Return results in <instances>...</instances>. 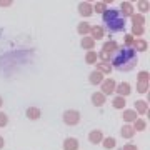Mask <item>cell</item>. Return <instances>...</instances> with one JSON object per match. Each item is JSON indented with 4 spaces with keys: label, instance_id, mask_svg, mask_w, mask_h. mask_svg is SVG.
I'll return each instance as SVG.
<instances>
[{
    "label": "cell",
    "instance_id": "cell-20",
    "mask_svg": "<svg viewBox=\"0 0 150 150\" xmlns=\"http://www.w3.org/2000/svg\"><path fill=\"white\" fill-rule=\"evenodd\" d=\"M145 127H147L145 120H142V118H135V120H134V130L142 132V130H145Z\"/></svg>",
    "mask_w": 150,
    "mask_h": 150
},
{
    "label": "cell",
    "instance_id": "cell-15",
    "mask_svg": "<svg viewBox=\"0 0 150 150\" xmlns=\"http://www.w3.org/2000/svg\"><path fill=\"white\" fill-rule=\"evenodd\" d=\"M123 120L125 122H134L135 118H137V112L135 110H123Z\"/></svg>",
    "mask_w": 150,
    "mask_h": 150
},
{
    "label": "cell",
    "instance_id": "cell-24",
    "mask_svg": "<svg viewBox=\"0 0 150 150\" xmlns=\"http://www.w3.org/2000/svg\"><path fill=\"white\" fill-rule=\"evenodd\" d=\"M77 30H79V33H82V35H85L87 32H90V25L83 22V23H80V25H79V28H77Z\"/></svg>",
    "mask_w": 150,
    "mask_h": 150
},
{
    "label": "cell",
    "instance_id": "cell-10",
    "mask_svg": "<svg viewBox=\"0 0 150 150\" xmlns=\"http://www.w3.org/2000/svg\"><path fill=\"white\" fill-rule=\"evenodd\" d=\"M79 12H80V15H83V17H90L92 13H93V8L90 7V4H80L79 5Z\"/></svg>",
    "mask_w": 150,
    "mask_h": 150
},
{
    "label": "cell",
    "instance_id": "cell-1",
    "mask_svg": "<svg viewBox=\"0 0 150 150\" xmlns=\"http://www.w3.org/2000/svg\"><path fill=\"white\" fill-rule=\"evenodd\" d=\"M113 67L120 72H130L137 64V54H135V48L132 47H123L120 50L115 52L112 59Z\"/></svg>",
    "mask_w": 150,
    "mask_h": 150
},
{
    "label": "cell",
    "instance_id": "cell-36",
    "mask_svg": "<svg viewBox=\"0 0 150 150\" xmlns=\"http://www.w3.org/2000/svg\"><path fill=\"white\" fill-rule=\"evenodd\" d=\"M0 149H4V137H0Z\"/></svg>",
    "mask_w": 150,
    "mask_h": 150
},
{
    "label": "cell",
    "instance_id": "cell-34",
    "mask_svg": "<svg viewBox=\"0 0 150 150\" xmlns=\"http://www.w3.org/2000/svg\"><path fill=\"white\" fill-rule=\"evenodd\" d=\"M122 150H137V145L134 144H127V145H123V149Z\"/></svg>",
    "mask_w": 150,
    "mask_h": 150
},
{
    "label": "cell",
    "instance_id": "cell-16",
    "mask_svg": "<svg viewBox=\"0 0 150 150\" xmlns=\"http://www.w3.org/2000/svg\"><path fill=\"white\" fill-rule=\"evenodd\" d=\"M132 10L134 8H132V5H130L129 2H123L122 5H120V12L123 13V17H130L132 15Z\"/></svg>",
    "mask_w": 150,
    "mask_h": 150
},
{
    "label": "cell",
    "instance_id": "cell-7",
    "mask_svg": "<svg viewBox=\"0 0 150 150\" xmlns=\"http://www.w3.org/2000/svg\"><path fill=\"white\" fill-rule=\"evenodd\" d=\"M92 102H93L95 107H102L103 103H105V95H103L102 92H95L92 95Z\"/></svg>",
    "mask_w": 150,
    "mask_h": 150
},
{
    "label": "cell",
    "instance_id": "cell-29",
    "mask_svg": "<svg viewBox=\"0 0 150 150\" xmlns=\"http://www.w3.org/2000/svg\"><path fill=\"white\" fill-rule=\"evenodd\" d=\"M115 48H117V43L115 42H107L103 45V50H107V52H113Z\"/></svg>",
    "mask_w": 150,
    "mask_h": 150
},
{
    "label": "cell",
    "instance_id": "cell-26",
    "mask_svg": "<svg viewBox=\"0 0 150 150\" xmlns=\"http://www.w3.org/2000/svg\"><path fill=\"white\" fill-rule=\"evenodd\" d=\"M147 88H149V82H139L137 83V92H140V93H145Z\"/></svg>",
    "mask_w": 150,
    "mask_h": 150
},
{
    "label": "cell",
    "instance_id": "cell-25",
    "mask_svg": "<svg viewBox=\"0 0 150 150\" xmlns=\"http://www.w3.org/2000/svg\"><path fill=\"white\" fill-rule=\"evenodd\" d=\"M139 10L142 12V13L149 12V2H147V0H139Z\"/></svg>",
    "mask_w": 150,
    "mask_h": 150
},
{
    "label": "cell",
    "instance_id": "cell-31",
    "mask_svg": "<svg viewBox=\"0 0 150 150\" xmlns=\"http://www.w3.org/2000/svg\"><path fill=\"white\" fill-rule=\"evenodd\" d=\"M139 82H149V74H147V72H140L139 74Z\"/></svg>",
    "mask_w": 150,
    "mask_h": 150
},
{
    "label": "cell",
    "instance_id": "cell-35",
    "mask_svg": "<svg viewBox=\"0 0 150 150\" xmlns=\"http://www.w3.org/2000/svg\"><path fill=\"white\" fill-rule=\"evenodd\" d=\"M12 2L13 0H0V7H8V5H12Z\"/></svg>",
    "mask_w": 150,
    "mask_h": 150
},
{
    "label": "cell",
    "instance_id": "cell-28",
    "mask_svg": "<svg viewBox=\"0 0 150 150\" xmlns=\"http://www.w3.org/2000/svg\"><path fill=\"white\" fill-rule=\"evenodd\" d=\"M132 33L140 37V35L144 33V27H142V25H135V23H134V27H132Z\"/></svg>",
    "mask_w": 150,
    "mask_h": 150
},
{
    "label": "cell",
    "instance_id": "cell-39",
    "mask_svg": "<svg viewBox=\"0 0 150 150\" xmlns=\"http://www.w3.org/2000/svg\"><path fill=\"white\" fill-rule=\"evenodd\" d=\"M130 2H135V0H130Z\"/></svg>",
    "mask_w": 150,
    "mask_h": 150
},
{
    "label": "cell",
    "instance_id": "cell-2",
    "mask_svg": "<svg viewBox=\"0 0 150 150\" xmlns=\"http://www.w3.org/2000/svg\"><path fill=\"white\" fill-rule=\"evenodd\" d=\"M103 23L110 32H122L125 27V20L118 10H103Z\"/></svg>",
    "mask_w": 150,
    "mask_h": 150
},
{
    "label": "cell",
    "instance_id": "cell-14",
    "mask_svg": "<svg viewBox=\"0 0 150 150\" xmlns=\"http://www.w3.org/2000/svg\"><path fill=\"white\" fill-rule=\"evenodd\" d=\"M135 134V130L132 125H123V129H122V137H125V139H132Z\"/></svg>",
    "mask_w": 150,
    "mask_h": 150
},
{
    "label": "cell",
    "instance_id": "cell-21",
    "mask_svg": "<svg viewBox=\"0 0 150 150\" xmlns=\"http://www.w3.org/2000/svg\"><path fill=\"white\" fill-rule=\"evenodd\" d=\"M85 60H87V64H95V62H97V54L93 52V50H88Z\"/></svg>",
    "mask_w": 150,
    "mask_h": 150
},
{
    "label": "cell",
    "instance_id": "cell-32",
    "mask_svg": "<svg viewBox=\"0 0 150 150\" xmlns=\"http://www.w3.org/2000/svg\"><path fill=\"white\" fill-rule=\"evenodd\" d=\"M100 59H102L103 62H107V60L110 59V52H107V50H103V52H100Z\"/></svg>",
    "mask_w": 150,
    "mask_h": 150
},
{
    "label": "cell",
    "instance_id": "cell-38",
    "mask_svg": "<svg viewBox=\"0 0 150 150\" xmlns=\"http://www.w3.org/2000/svg\"><path fill=\"white\" fill-rule=\"evenodd\" d=\"M2 103H4V100H2V97H0V107H2Z\"/></svg>",
    "mask_w": 150,
    "mask_h": 150
},
{
    "label": "cell",
    "instance_id": "cell-23",
    "mask_svg": "<svg viewBox=\"0 0 150 150\" xmlns=\"http://www.w3.org/2000/svg\"><path fill=\"white\" fill-rule=\"evenodd\" d=\"M135 50L145 52V50H147V42H145V40H137V42H135Z\"/></svg>",
    "mask_w": 150,
    "mask_h": 150
},
{
    "label": "cell",
    "instance_id": "cell-6",
    "mask_svg": "<svg viewBox=\"0 0 150 150\" xmlns=\"http://www.w3.org/2000/svg\"><path fill=\"white\" fill-rule=\"evenodd\" d=\"M88 140H90L92 144H100L103 140V135H102V130H92L90 135H88Z\"/></svg>",
    "mask_w": 150,
    "mask_h": 150
},
{
    "label": "cell",
    "instance_id": "cell-11",
    "mask_svg": "<svg viewBox=\"0 0 150 150\" xmlns=\"http://www.w3.org/2000/svg\"><path fill=\"white\" fill-rule=\"evenodd\" d=\"M135 112L137 113H147L149 112V103L145 102V100H139V102H135Z\"/></svg>",
    "mask_w": 150,
    "mask_h": 150
},
{
    "label": "cell",
    "instance_id": "cell-13",
    "mask_svg": "<svg viewBox=\"0 0 150 150\" xmlns=\"http://www.w3.org/2000/svg\"><path fill=\"white\" fill-rule=\"evenodd\" d=\"M93 45H95V40L92 37H83L82 38V47L87 48V50H93Z\"/></svg>",
    "mask_w": 150,
    "mask_h": 150
},
{
    "label": "cell",
    "instance_id": "cell-37",
    "mask_svg": "<svg viewBox=\"0 0 150 150\" xmlns=\"http://www.w3.org/2000/svg\"><path fill=\"white\" fill-rule=\"evenodd\" d=\"M113 0H103V4H112Z\"/></svg>",
    "mask_w": 150,
    "mask_h": 150
},
{
    "label": "cell",
    "instance_id": "cell-30",
    "mask_svg": "<svg viewBox=\"0 0 150 150\" xmlns=\"http://www.w3.org/2000/svg\"><path fill=\"white\" fill-rule=\"evenodd\" d=\"M7 123H8V117L4 112H0V127H5Z\"/></svg>",
    "mask_w": 150,
    "mask_h": 150
},
{
    "label": "cell",
    "instance_id": "cell-12",
    "mask_svg": "<svg viewBox=\"0 0 150 150\" xmlns=\"http://www.w3.org/2000/svg\"><path fill=\"white\" fill-rule=\"evenodd\" d=\"M90 32H92V38L93 40H100L103 37V28L102 27H90Z\"/></svg>",
    "mask_w": 150,
    "mask_h": 150
},
{
    "label": "cell",
    "instance_id": "cell-9",
    "mask_svg": "<svg viewBox=\"0 0 150 150\" xmlns=\"http://www.w3.org/2000/svg\"><path fill=\"white\" fill-rule=\"evenodd\" d=\"M103 80V74L102 72H98V70H93L90 74V83H93V85H98V83H102Z\"/></svg>",
    "mask_w": 150,
    "mask_h": 150
},
{
    "label": "cell",
    "instance_id": "cell-27",
    "mask_svg": "<svg viewBox=\"0 0 150 150\" xmlns=\"http://www.w3.org/2000/svg\"><path fill=\"white\" fill-rule=\"evenodd\" d=\"M130 17H132V22H134L135 25H142V23L145 22V20H144V17H142V15H134V13H132Z\"/></svg>",
    "mask_w": 150,
    "mask_h": 150
},
{
    "label": "cell",
    "instance_id": "cell-4",
    "mask_svg": "<svg viewBox=\"0 0 150 150\" xmlns=\"http://www.w3.org/2000/svg\"><path fill=\"white\" fill-rule=\"evenodd\" d=\"M115 87H117V83H115V80H112V79L102 80V93L103 95H110L112 92H115Z\"/></svg>",
    "mask_w": 150,
    "mask_h": 150
},
{
    "label": "cell",
    "instance_id": "cell-17",
    "mask_svg": "<svg viewBox=\"0 0 150 150\" xmlns=\"http://www.w3.org/2000/svg\"><path fill=\"white\" fill-rule=\"evenodd\" d=\"M27 117H28V118H32V120H37V118L40 117V110H38L37 107L27 108Z\"/></svg>",
    "mask_w": 150,
    "mask_h": 150
},
{
    "label": "cell",
    "instance_id": "cell-40",
    "mask_svg": "<svg viewBox=\"0 0 150 150\" xmlns=\"http://www.w3.org/2000/svg\"><path fill=\"white\" fill-rule=\"evenodd\" d=\"M87 2H92V0H87Z\"/></svg>",
    "mask_w": 150,
    "mask_h": 150
},
{
    "label": "cell",
    "instance_id": "cell-8",
    "mask_svg": "<svg viewBox=\"0 0 150 150\" xmlns=\"http://www.w3.org/2000/svg\"><path fill=\"white\" fill-rule=\"evenodd\" d=\"M64 150H79V140L77 139H65Z\"/></svg>",
    "mask_w": 150,
    "mask_h": 150
},
{
    "label": "cell",
    "instance_id": "cell-18",
    "mask_svg": "<svg viewBox=\"0 0 150 150\" xmlns=\"http://www.w3.org/2000/svg\"><path fill=\"white\" fill-rule=\"evenodd\" d=\"M97 70H98V72H102V74H110L112 67H110L108 62H102V64H97Z\"/></svg>",
    "mask_w": 150,
    "mask_h": 150
},
{
    "label": "cell",
    "instance_id": "cell-5",
    "mask_svg": "<svg viewBox=\"0 0 150 150\" xmlns=\"http://www.w3.org/2000/svg\"><path fill=\"white\" fill-rule=\"evenodd\" d=\"M115 92H117L118 95H122V97H127L130 93V83H127V82H122L118 87H115Z\"/></svg>",
    "mask_w": 150,
    "mask_h": 150
},
{
    "label": "cell",
    "instance_id": "cell-3",
    "mask_svg": "<svg viewBox=\"0 0 150 150\" xmlns=\"http://www.w3.org/2000/svg\"><path fill=\"white\" fill-rule=\"evenodd\" d=\"M64 122L67 125H77V123L80 122V113L77 112V110H67L64 113Z\"/></svg>",
    "mask_w": 150,
    "mask_h": 150
},
{
    "label": "cell",
    "instance_id": "cell-19",
    "mask_svg": "<svg viewBox=\"0 0 150 150\" xmlns=\"http://www.w3.org/2000/svg\"><path fill=\"white\" fill-rule=\"evenodd\" d=\"M113 107L115 108H123L125 107V97H122V95H117L115 98H113Z\"/></svg>",
    "mask_w": 150,
    "mask_h": 150
},
{
    "label": "cell",
    "instance_id": "cell-22",
    "mask_svg": "<svg viewBox=\"0 0 150 150\" xmlns=\"http://www.w3.org/2000/svg\"><path fill=\"white\" fill-rule=\"evenodd\" d=\"M103 147H105V149H115V139H113V137L105 139L103 140Z\"/></svg>",
    "mask_w": 150,
    "mask_h": 150
},
{
    "label": "cell",
    "instance_id": "cell-33",
    "mask_svg": "<svg viewBox=\"0 0 150 150\" xmlns=\"http://www.w3.org/2000/svg\"><path fill=\"white\" fill-rule=\"evenodd\" d=\"M93 10H97V12H103V10H105V4H97V5L93 7Z\"/></svg>",
    "mask_w": 150,
    "mask_h": 150
}]
</instances>
